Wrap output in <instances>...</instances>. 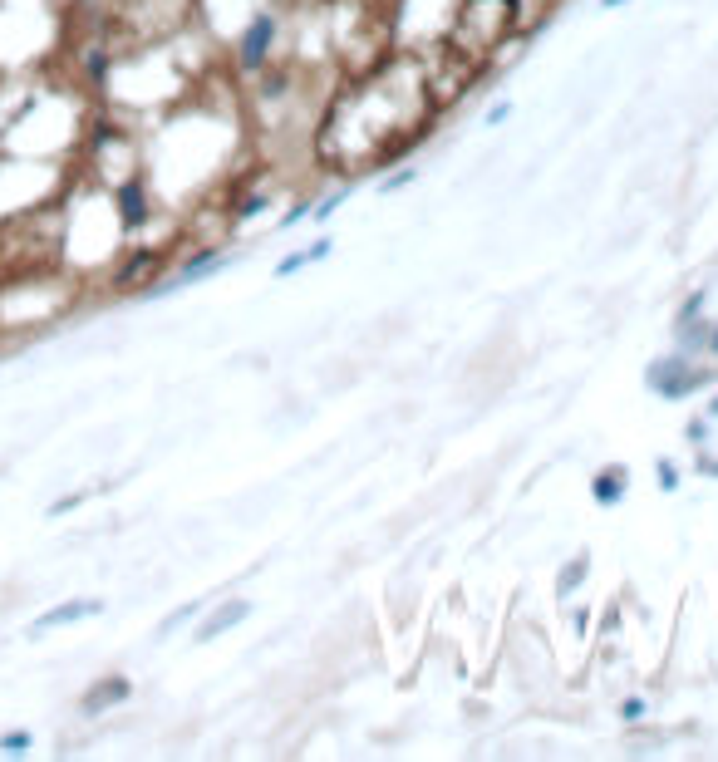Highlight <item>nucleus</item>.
<instances>
[{
	"label": "nucleus",
	"instance_id": "1a4fd4ad",
	"mask_svg": "<svg viewBox=\"0 0 718 762\" xmlns=\"http://www.w3.org/2000/svg\"><path fill=\"white\" fill-rule=\"evenodd\" d=\"M581 576H586V561H576L566 576H561V590H571V586H581Z\"/></svg>",
	"mask_w": 718,
	"mask_h": 762
},
{
	"label": "nucleus",
	"instance_id": "20e7f679",
	"mask_svg": "<svg viewBox=\"0 0 718 762\" xmlns=\"http://www.w3.org/2000/svg\"><path fill=\"white\" fill-rule=\"evenodd\" d=\"M591 492H596V502H610V507H615V502L625 497V468H620V463H610L605 472H596Z\"/></svg>",
	"mask_w": 718,
	"mask_h": 762
},
{
	"label": "nucleus",
	"instance_id": "0eeeda50",
	"mask_svg": "<svg viewBox=\"0 0 718 762\" xmlns=\"http://www.w3.org/2000/svg\"><path fill=\"white\" fill-rule=\"evenodd\" d=\"M143 217H148V207H143V192H138V187H123V222H128V227H138Z\"/></svg>",
	"mask_w": 718,
	"mask_h": 762
},
{
	"label": "nucleus",
	"instance_id": "6e6552de",
	"mask_svg": "<svg viewBox=\"0 0 718 762\" xmlns=\"http://www.w3.org/2000/svg\"><path fill=\"white\" fill-rule=\"evenodd\" d=\"M0 748H5V753H20V748H30V733H5Z\"/></svg>",
	"mask_w": 718,
	"mask_h": 762
},
{
	"label": "nucleus",
	"instance_id": "f257e3e1",
	"mask_svg": "<svg viewBox=\"0 0 718 762\" xmlns=\"http://www.w3.org/2000/svg\"><path fill=\"white\" fill-rule=\"evenodd\" d=\"M271 35H276V20L271 15H256V25L246 30V40H241V59L256 69L261 59H266V45H271Z\"/></svg>",
	"mask_w": 718,
	"mask_h": 762
},
{
	"label": "nucleus",
	"instance_id": "f03ea898",
	"mask_svg": "<svg viewBox=\"0 0 718 762\" xmlns=\"http://www.w3.org/2000/svg\"><path fill=\"white\" fill-rule=\"evenodd\" d=\"M99 610H104L99 600H74V605H55L50 615H40V620H35V635H40V630H55V625H69V620H84V615H99Z\"/></svg>",
	"mask_w": 718,
	"mask_h": 762
},
{
	"label": "nucleus",
	"instance_id": "f8f14e48",
	"mask_svg": "<svg viewBox=\"0 0 718 762\" xmlns=\"http://www.w3.org/2000/svg\"><path fill=\"white\" fill-rule=\"evenodd\" d=\"M605 5H625V0H605Z\"/></svg>",
	"mask_w": 718,
	"mask_h": 762
},
{
	"label": "nucleus",
	"instance_id": "9d476101",
	"mask_svg": "<svg viewBox=\"0 0 718 762\" xmlns=\"http://www.w3.org/2000/svg\"><path fill=\"white\" fill-rule=\"evenodd\" d=\"M340 202H345V192H335V197H330V202H320V207H315V217H330V212H335V207H340Z\"/></svg>",
	"mask_w": 718,
	"mask_h": 762
},
{
	"label": "nucleus",
	"instance_id": "423d86ee",
	"mask_svg": "<svg viewBox=\"0 0 718 762\" xmlns=\"http://www.w3.org/2000/svg\"><path fill=\"white\" fill-rule=\"evenodd\" d=\"M114 699H128V679H109V684H99V689L84 699V708H89V713H99V708L114 704Z\"/></svg>",
	"mask_w": 718,
	"mask_h": 762
},
{
	"label": "nucleus",
	"instance_id": "9b49d317",
	"mask_svg": "<svg viewBox=\"0 0 718 762\" xmlns=\"http://www.w3.org/2000/svg\"><path fill=\"white\" fill-rule=\"evenodd\" d=\"M709 345H714V350H718V330H714V340H709Z\"/></svg>",
	"mask_w": 718,
	"mask_h": 762
},
{
	"label": "nucleus",
	"instance_id": "7ed1b4c3",
	"mask_svg": "<svg viewBox=\"0 0 718 762\" xmlns=\"http://www.w3.org/2000/svg\"><path fill=\"white\" fill-rule=\"evenodd\" d=\"M246 615H251V605H246V600H232V605H222V610H217V615H212V620L202 625V635H197V640H217L222 630H232V625H241Z\"/></svg>",
	"mask_w": 718,
	"mask_h": 762
},
{
	"label": "nucleus",
	"instance_id": "39448f33",
	"mask_svg": "<svg viewBox=\"0 0 718 762\" xmlns=\"http://www.w3.org/2000/svg\"><path fill=\"white\" fill-rule=\"evenodd\" d=\"M320 256H330V241H315L310 251H296V256L276 261V276H296L300 266H310V261H320Z\"/></svg>",
	"mask_w": 718,
	"mask_h": 762
}]
</instances>
